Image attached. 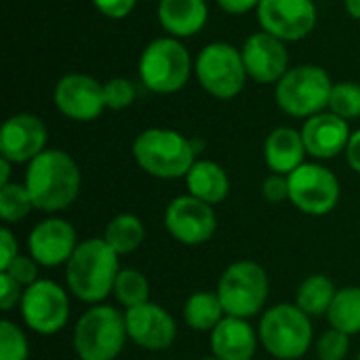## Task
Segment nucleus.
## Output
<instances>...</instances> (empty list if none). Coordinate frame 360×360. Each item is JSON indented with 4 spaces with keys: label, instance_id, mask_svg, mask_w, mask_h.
I'll return each instance as SVG.
<instances>
[{
    "label": "nucleus",
    "instance_id": "c9c22d12",
    "mask_svg": "<svg viewBox=\"0 0 360 360\" xmlns=\"http://www.w3.org/2000/svg\"><path fill=\"white\" fill-rule=\"evenodd\" d=\"M262 196L268 202H283L289 200V177L272 173L264 179L262 184Z\"/></svg>",
    "mask_w": 360,
    "mask_h": 360
},
{
    "label": "nucleus",
    "instance_id": "393cba45",
    "mask_svg": "<svg viewBox=\"0 0 360 360\" xmlns=\"http://www.w3.org/2000/svg\"><path fill=\"white\" fill-rule=\"evenodd\" d=\"M143 238H146L143 221L133 213H120L112 217L103 232V240L112 247L116 255H129L137 251Z\"/></svg>",
    "mask_w": 360,
    "mask_h": 360
},
{
    "label": "nucleus",
    "instance_id": "ddd939ff",
    "mask_svg": "<svg viewBox=\"0 0 360 360\" xmlns=\"http://www.w3.org/2000/svg\"><path fill=\"white\" fill-rule=\"evenodd\" d=\"M257 19L264 32L283 42H297L314 30L316 6L312 0H262Z\"/></svg>",
    "mask_w": 360,
    "mask_h": 360
},
{
    "label": "nucleus",
    "instance_id": "b1692460",
    "mask_svg": "<svg viewBox=\"0 0 360 360\" xmlns=\"http://www.w3.org/2000/svg\"><path fill=\"white\" fill-rule=\"evenodd\" d=\"M226 319L219 295L213 291H196L186 300L184 321L192 331H213Z\"/></svg>",
    "mask_w": 360,
    "mask_h": 360
},
{
    "label": "nucleus",
    "instance_id": "a18cd8bd",
    "mask_svg": "<svg viewBox=\"0 0 360 360\" xmlns=\"http://www.w3.org/2000/svg\"><path fill=\"white\" fill-rule=\"evenodd\" d=\"M158 2H160V0H158Z\"/></svg>",
    "mask_w": 360,
    "mask_h": 360
},
{
    "label": "nucleus",
    "instance_id": "aec40b11",
    "mask_svg": "<svg viewBox=\"0 0 360 360\" xmlns=\"http://www.w3.org/2000/svg\"><path fill=\"white\" fill-rule=\"evenodd\" d=\"M257 346L259 335L247 319L226 316L211 331V352L219 360H253Z\"/></svg>",
    "mask_w": 360,
    "mask_h": 360
},
{
    "label": "nucleus",
    "instance_id": "4be33fe9",
    "mask_svg": "<svg viewBox=\"0 0 360 360\" xmlns=\"http://www.w3.org/2000/svg\"><path fill=\"white\" fill-rule=\"evenodd\" d=\"M209 19L205 0H160L158 21L173 38L196 36Z\"/></svg>",
    "mask_w": 360,
    "mask_h": 360
},
{
    "label": "nucleus",
    "instance_id": "1a4fd4ad",
    "mask_svg": "<svg viewBox=\"0 0 360 360\" xmlns=\"http://www.w3.org/2000/svg\"><path fill=\"white\" fill-rule=\"evenodd\" d=\"M194 72L200 86L217 99L236 97L249 78L243 53L230 42L207 44L196 57Z\"/></svg>",
    "mask_w": 360,
    "mask_h": 360
},
{
    "label": "nucleus",
    "instance_id": "dca6fc26",
    "mask_svg": "<svg viewBox=\"0 0 360 360\" xmlns=\"http://www.w3.org/2000/svg\"><path fill=\"white\" fill-rule=\"evenodd\" d=\"M124 323L129 340L150 352H162L171 348L177 338V325L173 316L154 302L124 310Z\"/></svg>",
    "mask_w": 360,
    "mask_h": 360
},
{
    "label": "nucleus",
    "instance_id": "58836bf2",
    "mask_svg": "<svg viewBox=\"0 0 360 360\" xmlns=\"http://www.w3.org/2000/svg\"><path fill=\"white\" fill-rule=\"evenodd\" d=\"M219 4V8L228 15H247L253 8L257 11L262 0H215Z\"/></svg>",
    "mask_w": 360,
    "mask_h": 360
},
{
    "label": "nucleus",
    "instance_id": "423d86ee",
    "mask_svg": "<svg viewBox=\"0 0 360 360\" xmlns=\"http://www.w3.org/2000/svg\"><path fill=\"white\" fill-rule=\"evenodd\" d=\"M192 57L179 38L165 36L152 40L139 57V80L158 95L181 91L192 74Z\"/></svg>",
    "mask_w": 360,
    "mask_h": 360
},
{
    "label": "nucleus",
    "instance_id": "72a5a7b5",
    "mask_svg": "<svg viewBox=\"0 0 360 360\" xmlns=\"http://www.w3.org/2000/svg\"><path fill=\"white\" fill-rule=\"evenodd\" d=\"M2 272L11 274L19 285L30 287L38 281V262L32 255H17L15 262Z\"/></svg>",
    "mask_w": 360,
    "mask_h": 360
},
{
    "label": "nucleus",
    "instance_id": "6ab92c4d",
    "mask_svg": "<svg viewBox=\"0 0 360 360\" xmlns=\"http://www.w3.org/2000/svg\"><path fill=\"white\" fill-rule=\"evenodd\" d=\"M350 135L352 133L348 120L340 118L333 112H321L316 116H310L302 127L306 152L319 160H331L338 154L346 152Z\"/></svg>",
    "mask_w": 360,
    "mask_h": 360
},
{
    "label": "nucleus",
    "instance_id": "20e7f679",
    "mask_svg": "<svg viewBox=\"0 0 360 360\" xmlns=\"http://www.w3.org/2000/svg\"><path fill=\"white\" fill-rule=\"evenodd\" d=\"M259 344L276 360L302 359L312 346L310 316L295 304H276L268 308L257 327Z\"/></svg>",
    "mask_w": 360,
    "mask_h": 360
},
{
    "label": "nucleus",
    "instance_id": "7ed1b4c3",
    "mask_svg": "<svg viewBox=\"0 0 360 360\" xmlns=\"http://www.w3.org/2000/svg\"><path fill=\"white\" fill-rule=\"evenodd\" d=\"M196 146L192 139L173 129H146L133 141V158L148 175L156 179L186 177L196 158Z\"/></svg>",
    "mask_w": 360,
    "mask_h": 360
},
{
    "label": "nucleus",
    "instance_id": "79ce46f5",
    "mask_svg": "<svg viewBox=\"0 0 360 360\" xmlns=\"http://www.w3.org/2000/svg\"><path fill=\"white\" fill-rule=\"evenodd\" d=\"M344 4H346V13L352 19H360V0H344Z\"/></svg>",
    "mask_w": 360,
    "mask_h": 360
},
{
    "label": "nucleus",
    "instance_id": "ea45409f",
    "mask_svg": "<svg viewBox=\"0 0 360 360\" xmlns=\"http://www.w3.org/2000/svg\"><path fill=\"white\" fill-rule=\"evenodd\" d=\"M346 160L352 171L360 173V129L350 135V141L346 146Z\"/></svg>",
    "mask_w": 360,
    "mask_h": 360
},
{
    "label": "nucleus",
    "instance_id": "2eb2a0df",
    "mask_svg": "<svg viewBox=\"0 0 360 360\" xmlns=\"http://www.w3.org/2000/svg\"><path fill=\"white\" fill-rule=\"evenodd\" d=\"M49 131L36 114H15L0 129V156L13 165H27L46 150Z\"/></svg>",
    "mask_w": 360,
    "mask_h": 360
},
{
    "label": "nucleus",
    "instance_id": "a19ab883",
    "mask_svg": "<svg viewBox=\"0 0 360 360\" xmlns=\"http://www.w3.org/2000/svg\"><path fill=\"white\" fill-rule=\"evenodd\" d=\"M11 167H13V162L0 156V188L6 186V184H11V181H8V177H11Z\"/></svg>",
    "mask_w": 360,
    "mask_h": 360
},
{
    "label": "nucleus",
    "instance_id": "c85d7f7f",
    "mask_svg": "<svg viewBox=\"0 0 360 360\" xmlns=\"http://www.w3.org/2000/svg\"><path fill=\"white\" fill-rule=\"evenodd\" d=\"M34 209L25 184H6L0 188V217L6 224H17Z\"/></svg>",
    "mask_w": 360,
    "mask_h": 360
},
{
    "label": "nucleus",
    "instance_id": "2f4dec72",
    "mask_svg": "<svg viewBox=\"0 0 360 360\" xmlns=\"http://www.w3.org/2000/svg\"><path fill=\"white\" fill-rule=\"evenodd\" d=\"M103 99L108 110H124L135 101V86L129 78H110L103 82Z\"/></svg>",
    "mask_w": 360,
    "mask_h": 360
},
{
    "label": "nucleus",
    "instance_id": "bb28decb",
    "mask_svg": "<svg viewBox=\"0 0 360 360\" xmlns=\"http://www.w3.org/2000/svg\"><path fill=\"white\" fill-rule=\"evenodd\" d=\"M327 319L331 329H338L350 338L360 333V287L338 289Z\"/></svg>",
    "mask_w": 360,
    "mask_h": 360
},
{
    "label": "nucleus",
    "instance_id": "e433bc0d",
    "mask_svg": "<svg viewBox=\"0 0 360 360\" xmlns=\"http://www.w3.org/2000/svg\"><path fill=\"white\" fill-rule=\"evenodd\" d=\"M95 8L110 19H124L133 13L137 0H93Z\"/></svg>",
    "mask_w": 360,
    "mask_h": 360
},
{
    "label": "nucleus",
    "instance_id": "cd10ccee",
    "mask_svg": "<svg viewBox=\"0 0 360 360\" xmlns=\"http://www.w3.org/2000/svg\"><path fill=\"white\" fill-rule=\"evenodd\" d=\"M114 297L120 306L135 308L150 302V283L143 272L135 268H122L114 283Z\"/></svg>",
    "mask_w": 360,
    "mask_h": 360
},
{
    "label": "nucleus",
    "instance_id": "a211bd4d",
    "mask_svg": "<svg viewBox=\"0 0 360 360\" xmlns=\"http://www.w3.org/2000/svg\"><path fill=\"white\" fill-rule=\"evenodd\" d=\"M240 53L249 78L259 84H276L289 72V51L285 42L264 30L251 34Z\"/></svg>",
    "mask_w": 360,
    "mask_h": 360
},
{
    "label": "nucleus",
    "instance_id": "f8f14e48",
    "mask_svg": "<svg viewBox=\"0 0 360 360\" xmlns=\"http://www.w3.org/2000/svg\"><path fill=\"white\" fill-rule=\"evenodd\" d=\"M165 228L181 245L196 247L209 243L217 232V215L213 205H207L192 194L177 196L165 209Z\"/></svg>",
    "mask_w": 360,
    "mask_h": 360
},
{
    "label": "nucleus",
    "instance_id": "7c9ffc66",
    "mask_svg": "<svg viewBox=\"0 0 360 360\" xmlns=\"http://www.w3.org/2000/svg\"><path fill=\"white\" fill-rule=\"evenodd\" d=\"M30 346L23 331L8 319L0 321V360H27Z\"/></svg>",
    "mask_w": 360,
    "mask_h": 360
},
{
    "label": "nucleus",
    "instance_id": "c756f323",
    "mask_svg": "<svg viewBox=\"0 0 360 360\" xmlns=\"http://www.w3.org/2000/svg\"><path fill=\"white\" fill-rule=\"evenodd\" d=\"M329 112L338 114L344 120L360 118V84L359 82H338L333 84L329 97Z\"/></svg>",
    "mask_w": 360,
    "mask_h": 360
},
{
    "label": "nucleus",
    "instance_id": "a878e982",
    "mask_svg": "<svg viewBox=\"0 0 360 360\" xmlns=\"http://www.w3.org/2000/svg\"><path fill=\"white\" fill-rule=\"evenodd\" d=\"M335 293H338V289L329 276L312 274L300 285L295 306L302 308L308 316H323L329 312V308L335 300Z\"/></svg>",
    "mask_w": 360,
    "mask_h": 360
},
{
    "label": "nucleus",
    "instance_id": "37998d69",
    "mask_svg": "<svg viewBox=\"0 0 360 360\" xmlns=\"http://www.w3.org/2000/svg\"><path fill=\"white\" fill-rule=\"evenodd\" d=\"M200 360H219V359H217V356H213V354H211V356H205V359H200Z\"/></svg>",
    "mask_w": 360,
    "mask_h": 360
},
{
    "label": "nucleus",
    "instance_id": "f257e3e1",
    "mask_svg": "<svg viewBox=\"0 0 360 360\" xmlns=\"http://www.w3.org/2000/svg\"><path fill=\"white\" fill-rule=\"evenodd\" d=\"M25 188L34 209L59 213L68 209L80 192L82 175L76 160L63 150H44L25 169Z\"/></svg>",
    "mask_w": 360,
    "mask_h": 360
},
{
    "label": "nucleus",
    "instance_id": "412c9836",
    "mask_svg": "<svg viewBox=\"0 0 360 360\" xmlns=\"http://www.w3.org/2000/svg\"><path fill=\"white\" fill-rule=\"evenodd\" d=\"M306 146L302 139V131H295L291 127H278L274 129L266 141H264V160L272 173L278 175H291L295 169H300L306 160Z\"/></svg>",
    "mask_w": 360,
    "mask_h": 360
},
{
    "label": "nucleus",
    "instance_id": "6e6552de",
    "mask_svg": "<svg viewBox=\"0 0 360 360\" xmlns=\"http://www.w3.org/2000/svg\"><path fill=\"white\" fill-rule=\"evenodd\" d=\"M215 293L219 295L226 316L249 321L266 308L270 295V278L259 264L240 259L226 268Z\"/></svg>",
    "mask_w": 360,
    "mask_h": 360
},
{
    "label": "nucleus",
    "instance_id": "473e14b6",
    "mask_svg": "<svg viewBox=\"0 0 360 360\" xmlns=\"http://www.w3.org/2000/svg\"><path fill=\"white\" fill-rule=\"evenodd\" d=\"M350 352V335L329 329L316 342V354L321 360H346Z\"/></svg>",
    "mask_w": 360,
    "mask_h": 360
},
{
    "label": "nucleus",
    "instance_id": "c03bdc74",
    "mask_svg": "<svg viewBox=\"0 0 360 360\" xmlns=\"http://www.w3.org/2000/svg\"><path fill=\"white\" fill-rule=\"evenodd\" d=\"M356 360H360V352H359V359H356Z\"/></svg>",
    "mask_w": 360,
    "mask_h": 360
},
{
    "label": "nucleus",
    "instance_id": "0eeeda50",
    "mask_svg": "<svg viewBox=\"0 0 360 360\" xmlns=\"http://www.w3.org/2000/svg\"><path fill=\"white\" fill-rule=\"evenodd\" d=\"M333 80L321 65L304 63L289 68L276 82V103L291 118H310L329 108Z\"/></svg>",
    "mask_w": 360,
    "mask_h": 360
},
{
    "label": "nucleus",
    "instance_id": "39448f33",
    "mask_svg": "<svg viewBox=\"0 0 360 360\" xmlns=\"http://www.w3.org/2000/svg\"><path fill=\"white\" fill-rule=\"evenodd\" d=\"M127 323L112 306L89 308L74 327V352L80 360H116L124 348Z\"/></svg>",
    "mask_w": 360,
    "mask_h": 360
},
{
    "label": "nucleus",
    "instance_id": "4468645a",
    "mask_svg": "<svg viewBox=\"0 0 360 360\" xmlns=\"http://www.w3.org/2000/svg\"><path fill=\"white\" fill-rule=\"evenodd\" d=\"M53 99L57 110L78 122H91L105 110L103 84L86 74H65L57 80Z\"/></svg>",
    "mask_w": 360,
    "mask_h": 360
},
{
    "label": "nucleus",
    "instance_id": "4c0bfd02",
    "mask_svg": "<svg viewBox=\"0 0 360 360\" xmlns=\"http://www.w3.org/2000/svg\"><path fill=\"white\" fill-rule=\"evenodd\" d=\"M17 255H19L17 236L8 228H2L0 230V272L6 270L15 262Z\"/></svg>",
    "mask_w": 360,
    "mask_h": 360
},
{
    "label": "nucleus",
    "instance_id": "9d476101",
    "mask_svg": "<svg viewBox=\"0 0 360 360\" xmlns=\"http://www.w3.org/2000/svg\"><path fill=\"white\" fill-rule=\"evenodd\" d=\"M340 194L342 188L335 173L319 162H304L289 175V200L306 215H329L338 207Z\"/></svg>",
    "mask_w": 360,
    "mask_h": 360
},
{
    "label": "nucleus",
    "instance_id": "9b49d317",
    "mask_svg": "<svg viewBox=\"0 0 360 360\" xmlns=\"http://www.w3.org/2000/svg\"><path fill=\"white\" fill-rule=\"evenodd\" d=\"M19 308L23 323L38 335H55L70 321L68 291L49 278H38L25 287Z\"/></svg>",
    "mask_w": 360,
    "mask_h": 360
},
{
    "label": "nucleus",
    "instance_id": "f3484780",
    "mask_svg": "<svg viewBox=\"0 0 360 360\" xmlns=\"http://www.w3.org/2000/svg\"><path fill=\"white\" fill-rule=\"evenodd\" d=\"M78 247L74 226L61 217H46L27 236V251L42 268H57L70 262Z\"/></svg>",
    "mask_w": 360,
    "mask_h": 360
},
{
    "label": "nucleus",
    "instance_id": "5701e85b",
    "mask_svg": "<svg viewBox=\"0 0 360 360\" xmlns=\"http://www.w3.org/2000/svg\"><path fill=\"white\" fill-rule=\"evenodd\" d=\"M188 194L194 198L207 202V205H219L230 194V177L224 167H219L213 160H196L192 169L186 175Z\"/></svg>",
    "mask_w": 360,
    "mask_h": 360
},
{
    "label": "nucleus",
    "instance_id": "f03ea898",
    "mask_svg": "<svg viewBox=\"0 0 360 360\" xmlns=\"http://www.w3.org/2000/svg\"><path fill=\"white\" fill-rule=\"evenodd\" d=\"M118 257L103 238H86L78 243L74 255L65 264V281L70 293L91 306L101 304L114 293V283L120 272Z\"/></svg>",
    "mask_w": 360,
    "mask_h": 360
},
{
    "label": "nucleus",
    "instance_id": "f704fd0d",
    "mask_svg": "<svg viewBox=\"0 0 360 360\" xmlns=\"http://www.w3.org/2000/svg\"><path fill=\"white\" fill-rule=\"evenodd\" d=\"M23 291H25L23 285H19L11 274L2 272L0 274V310L11 312L15 306H19L23 300Z\"/></svg>",
    "mask_w": 360,
    "mask_h": 360
}]
</instances>
